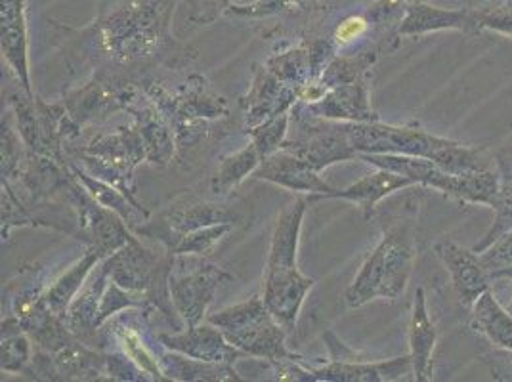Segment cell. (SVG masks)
I'll use <instances>...</instances> for the list:
<instances>
[{
	"label": "cell",
	"mask_w": 512,
	"mask_h": 382,
	"mask_svg": "<svg viewBox=\"0 0 512 382\" xmlns=\"http://www.w3.org/2000/svg\"><path fill=\"white\" fill-rule=\"evenodd\" d=\"M308 203L310 197H300L287 205V209L279 216L268 256L262 298L274 318L285 327V331L295 327L302 302L316 283L312 277L302 276L297 264L300 228Z\"/></svg>",
	"instance_id": "1"
},
{
	"label": "cell",
	"mask_w": 512,
	"mask_h": 382,
	"mask_svg": "<svg viewBox=\"0 0 512 382\" xmlns=\"http://www.w3.org/2000/svg\"><path fill=\"white\" fill-rule=\"evenodd\" d=\"M415 260L413 224L406 220L390 226L373 253L365 258L354 283L346 289V304L360 308L375 298L396 300L406 291Z\"/></svg>",
	"instance_id": "2"
},
{
	"label": "cell",
	"mask_w": 512,
	"mask_h": 382,
	"mask_svg": "<svg viewBox=\"0 0 512 382\" xmlns=\"http://www.w3.org/2000/svg\"><path fill=\"white\" fill-rule=\"evenodd\" d=\"M358 159L377 169L392 170L409 178L415 186L440 191L442 195L461 203L493 207L499 193V170H486L467 176H455L440 169L427 157L396 155V153H360Z\"/></svg>",
	"instance_id": "3"
},
{
	"label": "cell",
	"mask_w": 512,
	"mask_h": 382,
	"mask_svg": "<svg viewBox=\"0 0 512 382\" xmlns=\"http://www.w3.org/2000/svg\"><path fill=\"white\" fill-rule=\"evenodd\" d=\"M224 337L243 354L268 361H299L285 346V327L274 318L264 298L253 297L209 316Z\"/></svg>",
	"instance_id": "4"
},
{
	"label": "cell",
	"mask_w": 512,
	"mask_h": 382,
	"mask_svg": "<svg viewBox=\"0 0 512 382\" xmlns=\"http://www.w3.org/2000/svg\"><path fill=\"white\" fill-rule=\"evenodd\" d=\"M228 279H232L230 274L201 255H174L169 270V291L178 314L186 319L188 327L201 323L216 289Z\"/></svg>",
	"instance_id": "5"
},
{
	"label": "cell",
	"mask_w": 512,
	"mask_h": 382,
	"mask_svg": "<svg viewBox=\"0 0 512 382\" xmlns=\"http://www.w3.org/2000/svg\"><path fill=\"white\" fill-rule=\"evenodd\" d=\"M346 134L356 153H396L434 159V155L444 148L449 138L436 136L423 128L394 127L379 121L352 123L346 125Z\"/></svg>",
	"instance_id": "6"
},
{
	"label": "cell",
	"mask_w": 512,
	"mask_h": 382,
	"mask_svg": "<svg viewBox=\"0 0 512 382\" xmlns=\"http://www.w3.org/2000/svg\"><path fill=\"white\" fill-rule=\"evenodd\" d=\"M434 251L448 270L459 304L470 310L493 283L482 258L474 249H465L451 239H440Z\"/></svg>",
	"instance_id": "7"
},
{
	"label": "cell",
	"mask_w": 512,
	"mask_h": 382,
	"mask_svg": "<svg viewBox=\"0 0 512 382\" xmlns=\"http://www.w3.org/2000/svg\"><path fill=\"white\" fill-rule=\"evenodd\" d=\"M255 178L272 182L287 190L312 193L310 201L320 197L331 199L335 193V188L321 178L320 170L314 169L308 161L285 149H279L276 153L264 157L255 170Z\"/></svg>",
	"instance_id": "8"
},
{
	"label": "cell",
	"mask_w": 512,
	"mask_h": 382,
	"mask_svg": "<svg viewBox=\"0 0 512 382\" xmlns=\"http://www.w3.org/2000/svg\"><path fill=\"white\" fill-rule=\"evenodd\" d=\"M436 31H461L467 35H478L480 10L472 8H440L427 2L406 4L404 18L398 25V37H423Z\"/></svg>",
	"instance_id": "9"
},
{
	"label": "cell",
	"mask_w": 512,
	"mask_h": 382,
	"mask_svg": "<svg viewBox=\"0 0 512 382\" xmlns=\"http://www.w3.org/2000/svg\"><path fill=\"white\" fill-rule=\"evenodd\" d=\"M413 373L411 356H402L394 360L365 361L358 360L350 350L346 356H333V361L316 371H310L312 381L329 382H390L402 381Z\"/></svg>",
	"instance_id": "10"
},
{
	"label": "cell",
	"mask_w": 512,
	"mask_h": 382,
	"mask_svg": "<svg viewBox=\"0 0 512 382\" xmlns=\"http://www.w3.org/2000/svg\"><path fill=\"white\" fill-rule=\"evenodd\" d=\"M159 340L172 350L195 360L220 363V365H234V361L241 360L243 352L235 348L230 340L216 325H195L188 327L186 333L180 335H159Z\"/></svg>",
	"instance_id": "11"
},
{
	"label": "cell",
	"mask_w": 512,
	"mask_h": 382,
	"mask_svg": "<svg viewBox=\"0 0 512 382\" xmlns=\"http://www.w3.org/2000/svg\"><path fill=\"white\" fill-rule=\"evenodd\" d=\"M279 149L295 153L297 157L308 161L320 172L333 163L358 159V153L350 144V138L346 134V127L316 128V130H310V134L300 140L283 142Z\"/></svg>",
	"instance_id": "12"
},
{
	"label": "cell",
	"mask_w": 512,
	"mask_h": 382,
	"mask_svg": "<svg viewBox=\"0 0 512 382\" xmlns=\"http://www.w3.org/2000/svg\"><path fill=\"white\" fill-rule=\"evenodd\" d=\"M310 111L325 119H341L352 123L379 121L369 104L367 77L331 88L320 104L310 106Z\"/></svg>",
	"instance_id": "13"
},
{
	"label": "cell",
	"mask_w": 512,
	"mask_h": 382,
	"mask_svg": "<svg viewBox=\"0 0 512 382\" xmlns=\"http://www.w3.org/2000/svg\"><path fill=\"white\" fill-rule=\"evenodd\" d=\"M299 98V88L287 85L279 81L276 75H272L268 69L264 73H258L251 94L247 96V102L243 107L247 109V121L255 128L281 113L287 111L295 100Z\"/></svg>",
	"instance_id": "14"
},
{
	"label": "cell",
	"mask_w": 512,
	"mask_h": 382,
	"mask_svg": "<svg viewBox=\"0 0 512 382\" xmlns=\"http://www.w3.org/2000/svg\"><path fill=\"white\" fill-rule=\"evenodd\" d=\"M157 258L144 251L134 239L125 243L115 255L109 256L106 262L109 279L119 287L146 295L150 289L153 274H155Z\"/></svg>",
	"instance_id": "15"
},
{
	"label": "cell",
	"mask_w": 512,
	"mask_h": 382,
	"mask_svg": "<svg viewBox=\"0 0 512 382\" xmlns=\"http://www.w3.org/2000/svg\"><path fill=\"white\" fill-rule=\"evenodd\" d=\"M436 342H438V329L428 314L425 289H417L411 319H409V356L413 361L415 381H430L432 354H434Z\"/></svg>",
	"instance_id": "16"
},
{
	"label": "cell",
	"mask_w": 512,
	"mask_h": 382,
	"mask_svg": "<svg viewBox=\"0 0 512 382\" xmlns=\"http://www.w3.org/2000/svg\"><path fill=\"white\" fill-rule=\"evenodd\" d=\"M2 4V52L8 65L16 71L23 88L31 96L27 65V25L25 0H0Z\"/></svg>",
	"instance_id": "17"
},
{
	"label": "cell",
	"mask_w": 512,
	"mask_h": 382,
	"mask_svg": "<svg viewBox=\"0 0 512 382\" xmlns=\"http://www.w3.org/2000/svg\"><path fill=\"white\" fill-rule=\"evenodd\" d=\"M411 186L415 184L406 176L392 170L377 169V172L363 176L362 180L348 186L346 190H335L331 199H344L360 205L365 220H369L379 201H383L384 197L392 195L394 191L406 190Z\"/></svg>",
	"instance_id": "18"
},
{
	"label": "cell",
	"mask_w": 512,
	"mask_h": 382,
	"mask_svg": "<svg viewBox=\"0 0 512 382\" xmlns=\"http://www.w3.org/2000/svg\"><path fill=\"white\" fill-rule=\"evenodd\" d=\"M470 327L490 340L495 348L512 350V314L488 289L470 308Z\"/></svg>",
	"instance_id": "19"
},
{
	"label": "cell",
	"mask_w": 512,
	"mask_h": 382,
	"mask_svg": "<svg viewBox=\"0 0 512 382\" xmlns=\"http://www.w3.org/2000/svg\"><path fill=\"white\" fill-rule=\"evenodd\" d=\"M499 170V193L493 203L495 218L488 232L472 247L478 255L488 249L495 239L512 232V149H503L495 155Z\"/></svg>",
	"instance_id": "20"
},
{
	"label": "cell",
	"mask_w": 512,
	"mask_h": 382,
	"mask_svg": "<svg viewBox=\"0 0 512 382\" xmlns=\"http://www.w3.org/2000/svg\"><path fill=\"white\" fill-rule=\"evenodd\" d=\"M159 363L165 377L176 379V381H230V379L239 381L237 373L230 365L195 360L180 352L163 356Z\"/></svg>",
	"instance_id": "21"
},
{
	"label": "cell",
	"mask_w": 512,
	"mask_h": 382,
	"mask_svg": "<svg viewBox=\"0 0 512 382\" xmlns=\"http://www.w3.org/2000/svg\"><path fill=\"white\" fill-rule=\"evenodd\" d=\"M262 153L255 144H249L247 148L237 151L234 155H228L222 159L220 167L214 174L211 182V191L214 195H226L234 190L237 184H241L249 174H255L258 165L262 163Z\"/></svg>",
	"instance_id": "22"
},
{
	"label": "cell",
	"mask_w": 512,
	"mask_h": 382,
	"mask_svg": "<svg viewBox=\"0 0 512 382\" xmlns=\"http://www.w3.org/2000/svg\"><path fill=\"white\" fill-rule=\"evenodd\" d=\"M102 256L104 255L96 249L90 251L77 266H73L65 276L60 277L54 287H50V291L44 295V304L54 316H64L67 304L71 302V298L75 297V293L81 289L88 272L92 270V266Z\"/></svg>",
	"instance_id": "23"
},
{
	"label": "cell",
	"mask_w": 512,
	"mask_h": 382,
	"mask_svg": "<svg viewBox=\"0 0 512 382\" xmlns=\"http://www.w3.org/2000/svg\"><path fill=\"white\" fill-rule=\"evenodd\" d=\"M329 0H255L251 4H232L228 14L237 18H270V16H299L327 8Z\"/></svg>",
	"instance_id": "24"
},
{
	"label": "cell",
	"mask_w": 512,
	"mask_h": 382,
	"mask_svg": "<svg viewBox=\"0 0 512 382\" xmlns=\"http://www.w3.org/2000/svg\"><path fill=\"white\" fill-rule=\"evenodd\" d=\"M232 0H182L174 14V31L178 37L197 27L213 23L220 14L228 12Z\"/></svg>",
	"instance_id": "25"
},
{
	"label": "cell",
	"mask_w": 512,
	"mask_h": 382,
	"mask_svg": "<svg viewBox=\"0 0 512 382\" xmlns=\"http://www.w3.org/2000/svg\"><path fill=\"white\" fill-rule=\"evenodd\" d=\"M222 222H230L228 213L224 209H218L216 205H209V203L192 205V207H188L184 211H174V213L167 216L169 230L178 234L176 241L182 235L190 234L193 230H199V228H205V226H213V224H222Z\"/></svg>",
	"instance_id": "26"
},
{
	"label": "cell",
	"mask_w": 512,
	"mask_h": 382,
	"mask_svg": "<svg viewBox=\"0 0 512 382\" xmlns=\"http://www.w3.org/2000/svg\"><path fill=\"white\" fill-rule=\"evenodd\" d=\"M113 331L123 348V354L127 356L128 361H132L140 369V373L151 375V379H159V381L167 379L161 369V363L151 356L148 346L144 344V340L134 329L125 327V325H115Z\"/></svg>",
	"instance_id": "27"
},
{
	"label": "cell",
	"mask_w": 512,
	"mask_h": 382,
	"mask_svg": "<svg viewBox=\"0 0 512 382\" xmlns=\"http://www.w3.org/2000/svg\"><path fill=\"white\" fill-rule=\"evenodd\" d=\"M232 230V222H222L184 234L171 249L172 255H207L214 245Z\"/></svg>",
	"instance_id": "28"
},
{
	"label": "cell",
	"mask_w": 512,
	"mask_h": 382,
	"mask_svg": "<svg viewBox=\"0 0 512 382\" xmlns=\"http://www.w3.org/2000/svg\"><path fill=\"white\" fill-rule=\"evenodd\" d=\"M480 258L490 274L491 281L512 279V232L495 239L488 249L480 253Z\"/></svg>",
	"instance_id": "29"
},
{
	"label": "cell",
	"mask_w": 512,
	"mask_h": 382,
	"mask_svg": "<svg viewBox=\"0 0 512 382\" xmlns=\"http://www.w3.org/2000/svg\"><path fill=\"white\" fill-rule=\"evenodd\" d=\"M287 123H289V115L287 111L281 113L278 117L258 125L251 130L253 134V144L258 151L262 153V157H268L272 153H276L281 148V144L285 142V132H287Z\"/></svg>",
	"instance_id": "30"
},
{
	"label": "cell",
	"mask_w": 512,
	"mask_h": 382,
	"mask_svg": "<svg viewBox=\"0 0 512 382\" xmlns=\"http://www.w3.org/2000/svg\"><path fill=\"white\" fill-rule=\"evenodd\" d=\"M371 27H373V22L367 18L365 12L348 16V18H344L337 25L331 41H333L337 50L339 48H346V46H350V44L356 43V41H360L362 37H365Z\"/></svg>",
	"instance_id": "31"
},
{
	"label": "cell",
	"mask_w": 512,
	"mask_h": 382,
	"mask_svg": "<svg viewBox=\"0 0 512 382\" xmlns=\"http://www.w3.org/2000/svg\"><path fill=\"white\" fill-rule=\"evenodd\" d=\"M31 346L20 333L2 340V369L10 373L22 371L23 365L29 361Z\"/></svg>",
	"instance_id": "32"
},
{
	"label": "cell",
	"mask_w": 512,
	"mask_h": 382,
	"mask_svg": "<svg viewBox=\"0 0 512 382\" xmlns=\"http://www.w3.org/2000/svg\"><path fill=\"white\" fill-rule=\"evenodd\" d=\"M480 31H493L512 39V6L480 10Z\"/></svg>",
	"instance_id": "33"
},
{
	"label": "cell",
	"mask_w": 512,
	"mask_h": 382,
	"mask_svg": "<svg viewBox=\"0 0 512 382\" xmlns=\"http://www.w3.org/2000/svg\"><path fill=\"white\" fill-rule=\"evenodd\" d=\"M484 361L490 365L493 379L512 381V350L495 348L491 354L484 356Z\"/></svg>",
	"instance_id": "34"
},
{
	"label": "cell",
	"mask_w": 512,
	"mask_h": 382,
	"mask_svg": "<svg viewBox=\"0 0 512 382\" xmlns=\"http://www.w3.org/2000/svg\"><path fill=\"white\" fill-rule=\"evenodd\" d=\"M507 310H509V312H511V314H512V298H511V302H509V308H507Z\"/></svg>",
	"instance_id": "35"
},
{
	"label": "cell",
	"mask_w": 512,
	"mask_h": 382,
	"mask_svg": "<svg viewBox=\"0 0 512 382\" xmlns=\"http://www.w3.org/2000/svg\"><path fill=\"white\" fill-rule=\"evenodd\" d=\"M505 4H507V6H512V0H505Z\"/></svg>",
	"instance_id": "36"
}]
</instances>
